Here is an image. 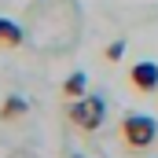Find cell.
I'll use <instances>...</instances> for the list:
<instances>
[{"label": "cell", "instance_id": "obj_1", "mask_svg": "<svg viewBox=\"0 0 158 158\" xmlns=\"http://www.w3.org/2000/svg\"><path fill=\"white\" fill-rule=\"evenodd\" d=\"M66 118L74 129L81 132H96L103 118H107V103L99 99V96H81V99H70V107H66Z\"/></svg>", "mask_w": 158, "mask_h": 158}, {"label": "cell", "instance_id": "obj_2", "mask_svg": "<svg viewBox=\"0 0 158 158\" xmlns=\"http://www.w3.org/2000/svg\"><path fill=\"white\" fill-rule=\"evenodd\" d=\"M158 140V125L147 114H125L121 118V143L129 151H147Z\"/></svg>", "mask_w": 158, "mask_h": 158}, {"label": "cell", "instance_id": "obj_3", "mask_svg": "<svg viewBox=\"0 0 158 158\" xmlns=\"http://www.w3.org/2000/svg\"><path fill=\"white\" fill-rule=\"evenodd\" d=\"M129 81L136 92H155L158 88V63H136L129 70Z\"/></svg>", "mask_w": 158, "mask_h": 158}, {"label": "cell", "instance_id": "obj_4", "mask_svg": "<svg viewBox=\"0 0 158 158\" xmlns=\"http://www.w3.org/2000/svg\"><path fill=\"white\" fill-rule=\"evenodd\" d=\"M26 110H30V103H26L22 96H7V99H4V107H0V121H4V125H11V121L26 118Z\"/></svg>", "mask_w": 158, "mask_h": 158}, {"label": "cell", "instance_id": "obj_5", "mask_svg": "<svg viewBox=\"0 0 158 158\" xmlns=\"http://www.w3.org/2000/svg\"><path fill=\"white\" fill-rule=\"evenodd\" d=\"M22 40H26V33H22V26H19V22L0 19V48H19Z\"/></svg>", "mask_w": 158, "mask_h": 158}, {"label": "cell", "instance_id": "obj_6", "mask_svg": "<svg viewBox=\"0 0 158 158\" xmlns=\"http://www.w3.org/2000/svg\"><path fill=\"white\" fill-rule=\"evenodd\" d=\"M85 85H88L85 70H74L70 77L63 81V96H66V99H81V96H85Z\"/></svg>", "mask_w": 158, "mask_h": 158}, {"label": "cell", "instance_id": "obj_7", "mask_svg": "<svg viewBox=\"0 0 158 158\" xmlns=\"http://www.w3.org/2000/svg\"><path fill=\"white\" fill-rule=\"evenodd\" d=\"M121 52H125V40H114V44H110V48H107L103 55H107L110 63H118V59H121Z\"/></svg>", "mask_w": 158, "mask_h": 158}, {"label": "cell", "instance_id": "obj_8", "mask_svg": "<svg viewBox=\"0 0 158 158\" xmlns=\"http://www.w3.org/2000/svg\"><path fill=\"white\" fill-rule=\"evenodd\" d=\"M66 158H85V155H77V151H74V155H66Z\"/></svg>", "mask_w": 158, "mask_h": 158}]
</instances>
